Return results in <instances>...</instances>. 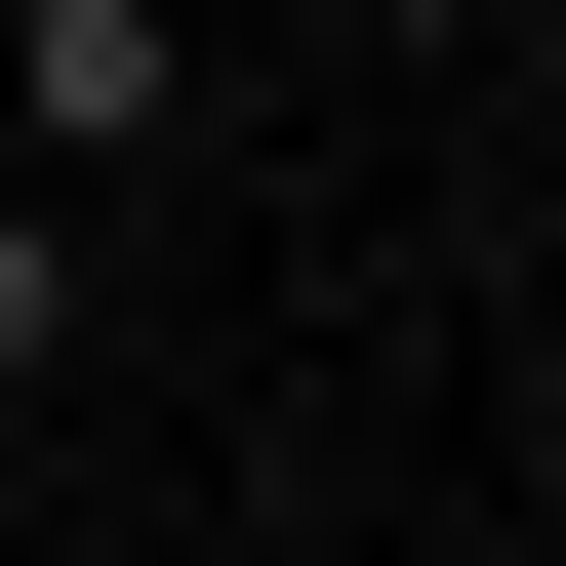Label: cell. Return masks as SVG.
I'll return each mask as SVG.
<instances>
[{
  "instance_id": "7a4b0ae2",
  "label": "cell",
  "mask_w": 566,
  "mask_h": 566,
  "mask_svg": "<svg viewBox=\"0 0 566 566\" xmlns=\"http://www.w3.org/2000/svg\"><path fill=\"white\" fill-rule=\"evenodd\" d=\"M365 41H566V0H365Z\"/></svg>"
},
{
  "instance_id": "6da1fadb",
  "label": "cell",
  "mask_w": 566,
  "mask_h": 566,
  "mask_svg": "<svg viewBox=\"0 0 566 566\" xmlns=\"http://www.w3.org/2000/svg\"><path fill=\"white\" fill-rule=\"evenodd\" d=\"M0 163L41 202H163L202 163V0H0Z\"/></svg>"
}]
</instances>
